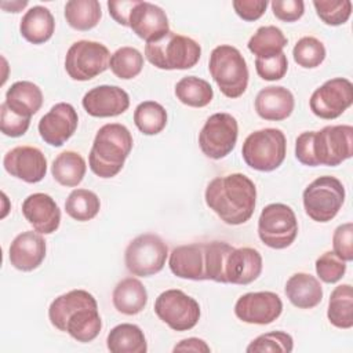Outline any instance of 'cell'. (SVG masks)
Here are the masks:
<instances>
[{
  "label": "cell",
  "instance_id": "obj_45",
  "mask_svg": "<svg viewBox=\"0 0 353 353\" xmlns=\"http://www.w3.org/2000/svg\"><path fill=\"white\" fill-rule=\"evenodd\" d=\"M334 252L343 259L350 262L353 259V223L346 222L339 225L332 234Z\"/></svg>",
  "mask_w": 353,
  "mask_h": 353
},
{
  "label": "cell",
  "instance_id": "obj_36",
  "mask_svg": "<svg viewBox=\"0 0 353 353\" xmlns=\"http://www.w3.org/2000/svg\"><path fill=\"white\" fill-rule=\"evenodd\" d=\"M134 123L145 135H156L167 125V112L154 101H143L134 110Z\"/></svg>",
  "mask_w": 353,
  "mask_h": 353
},
{
  "label": "cell",
  "instance_id": "obj_27",
  "mask_svg": "<svg viewBox=\"0 0 353 353\" xmlns=\"http://www.w3.org/2000/svg\"><path fill=\"white\" fill-rule=\"evenodd\" d=\"M4 102L14 113L30 119L43 105V92L37 84L21 80L7 90Z\"/></svg>",
  "mask_w": 353,
  "mask_h": 353
},
{
  "label": "cell",
  "instance_id": "obj_20",
  "mask_svg": "<svg viewBox=\"0 0 353 353\" xmlns=\"http://www.w3.org/2000/svg\"><path fill=\"white\" fill-rule=\"evenodd\" d=\"M22 214L33 229L41 234L54 233L61 223V210L47 193L29 194L22 203Z\"/></svg>",
  "mask_w": 353,
  "mask_h": 353
},
{
  "label": "cell",
  "instance_id": "obj_26",
  "mask_svg": "<svg viewBox=\"0 0 353 353\" xmlns=\"http://www.w3.org/2000/svg\"><path fill=\"white\" fill-rule=\"evenodd\" d=\"M55 30V19L51 11L43 6H33L21 19L19 33L32 44L48 41Z\"/></svg>",
  "mask_w": 353,
  "mask_h": 353
},
{
  "label": "cell",
  "instance_id": "obj_41",
  "mask_svg": "<svg viewBox=\"0 0 353 353\" xmlns=\"http://www.w3.org/2000/svg\"><path fill=\"white\" fill-rule=\"evenodd\" d=\"M317 17L330 26H339L347 22L352 14L350 0H314Z\"/></svg>",
  "mask_w": 353,
  "mask_h": 353
},
{
  "label": "cell",
  "instance_id": "obj_15",
  "mask_svg": "<svg viewBox=\"0 0 353 353\" xmlns=\"http://www.w3.org/2000/svg\"><path fill=\"white\" fill-rule=\"evenodd\" d=\"M283 312L281 298L272 291L247 292L234 305V314L248 324L265 325L273 323Z\"/></svg>",
  "mask_w": 353,
  "mask_h": 353
},
{
  "label": "cell",
  "instance_id": "obj_23",
  "mask_svg": "<svg viewBox=\"0 0 353 353\" xmlns=\"http://www.w3.org/2000/svg\"><path fill=\"white\" fill-rule=\"evenodd\" d=\"M262 273V255L252 247L233 248L226 259V284L247 285Z\"/></svg>",
  "mask_w": 353,
  "mask_h": 353
},
{
  "label": "cell",
  "instance_id": "obj_19",
  "mask_svg": "<svg viewBox=\"0 0 353 353\" xmlns=\"http://www.w3.org/2000/svg\"><path fill=\"white\" fill-rule=\"evenodd\" d=\"M128 28L146 43L156 41L170 32L165 11L153 3L139 0L130 14Z\"/></svg>",
  "mask_w": 353,
  "mask_h": 353
},
{
  "label": "cell",
  "instance_id": "obj_25",
  "mask_svg": "<svg viewBox=\"0 0 353 353\" xmlns=\"http://www.w3.org/2000/svg\"><path fill=\"white\" fill-rule=\"evenodd\" d=\"M284 292L298 309L316 307L323 299V287L317 277L303 272L295 273L287 280Z\"/></svg>",
  "mask_w": 353,
  "mask_h": 353
},
{
  "label": "cell",
  "instance_id": "obj_42",
  "mask_svg": "<svg viewBox=\"0 0 353 353\" xmlns=\"http://www.w3.org/2000/svg\"><path fill=\"white\" fill-rule=\"evenodd\" d=\"M346 272V262L334 251H327L316 259V273L327 284L339 281Z\"/></svg>",
  "mask_w": 353,
  "mask_h": 353
},
{
  "label": "cell",
  "instance_id": "obj_5",
  "mask_svg": "<svg viewBox=\"0 0 353 353\" xmlns=\"http://www.w3.org/2000/svg\"><path fill=\"white\" fill-rule=\"evenodd\" d=\"M145 57L159 69L185 70L199 62L201 47L196 40L170 30L161 39L146 43Z\"/></svg>",
  "mask_w": 353,
  "mask_h": 353
},
{
  "label": "cell",
  "instance_id": "obj_16",
  "mask_svg": "<svg viewBox=\"0 0 353 353\" xmlns=\"http://www.w3.org/2000/svg\"><path fill=\"white\" fill-rule=\"evenodd\" d=\"M3 167L11 176L28 183H37L47 174V159L34 146H15L4 154Z\"/></svg>",
  "mask_w": 353,
  "mask_h": 353
},
{
  "label": "cell",
  "instance_id": "obj_39",
  "mask_svg": "<svg viewBox=\"0 0 353 353\" xmlns=\"http://www.w3.org/2000/svg\"><path fill=\"white\" fill-rule=\"evenodd\" d=\"M292 57L295 63L305 69H314L323 63L325 59V47L324 44L313 37L305 36L296 41L292 50Z\"/></svg>",
  "mask_w": 353,
  "mask_h": 353
},
{
  "label": "cell",
  "instance_id": "obj_29",
  "mask_svg": "<svg viewBox=\"0 0 353 353\" xmlns=\"http://www.w3.org/2000/svg\"><path fill=\"white\" fill-rule=\"evenodd\" d=\"M106 346L112 353H146L148 350L143 331L131 323L113 327L106 336Z\"/></svg>",
  "mask_w": 353,
  "mask_h": 353
},
{
  "label": "cell",
  "instance_id": "obj_34",
  "mask_svg": "<svg viewBox=\"0 0 353 353\" xmlns=\"http://www.w3.org/2000/svg\"><path fill=\"white\" fill-rule=\"evenodd\" d=\"M175 97L186 106L204 108L212 101L214 90L207 80L186 76L175 84Z\"/></svg>",
  "mask_w": 353,
  "mask_h": 353
},
{
  "label": "cell",
  "instance_id": "obj_4",
  "mask_svg": "<svg viewBox=\"0 0 353 353\" xmlns=\"http://www.w3.org/2000/svg\"><path fill=\"white\" fill-rule=\"evenodd\" d=\"M132 143V135L125 125L120 123L102 125L88 154L90 170L99 178L116 176L131 153Z\"/></svg>",
  "mask_w": 353,
  "mask_h": 353
},
{
  "label": "cell",
  "instance_id": "obj_46",
  "mask_svg": "<svg viewBox=\"0 0 353 353\" xmlns=\"http://www.w3.org/2000/svg\"><path fill=\"white\" fill-rule=\"evenodd\" d=\"M270 6L274 17L283 22H295L305 12L302 0H273Z\"/></svg>",
  "mask_w": 353,
  "mask_h": 353
},
{
  "label": "cell",
  "instance_id": "obj_18",
  "mask_svg": "<svg viewBox=\"0 0 353 353\" xmlns=\"http://www.w3.org/2000/svg\"><path fill=\"white\" fill-rule=\"evenodd\" d=\"M81 105L92 117H114L123 114L130 106L128 94L119 85H98L88 90Z\"/></svg>",
  "mask_w": 353,
  "mask_h": 353
},
{
  "label": "cell",
  "instance_id": "obj_21",
  "mask_svg": "<svg viewBox=\"0 0 353 353\" xmlns=\"http://www.w3.org/2000/svg\"><path fill=\"white\" fill-rule=\"evenodd\" d=\"M46 240L41 233L26 230L19 233L10 244L8 259L21 272L37 269L46 258Z\"/></svg>",
  "mask_w": 353,
  "mask_h": 353
},
{
  "label": "cell",
  "instance_id": "obj_1",
  "mask_svg": "<svg viewBox=\"0 0 353 353\" xmlns=\"http://www.w3.org/2000/svg\"><path fill=\"white\" fill-rule=\"evenodd\" d=\"M48 319L52 327L81 343L94 341L102 328L97 299L85 290H72L55 298L48 307Z\"/></svg>",
  "mask_w": 353,
  "mask_h": 353
},
{
  "label": "cell",
  "instance_id": "obj_48",
  "mask_svg": "<svg viewBox=\"0 0 353 353\" xmlns=\"http://www.w3.org/2000/svg\"><path fill=\"white\" fill-rule=\"evenodd\" d=\"M138 0H112L108 1V10L110 17L120 25L128 26V19L132 8Z\"/></svg>",
  "mask_w": 353,
  "mask_h": 353
},
{
  "label": "cell",
  "instance_id": "obj_35",
  "mask_svg": "<svg viewBox=\"0 0 353 353\" xmlns=\"http://www.w3.org/2000/svg\"><path fill=\"white\" fill-rule=\"evenodd\" d=\"M101 210V200L92 190L74 189L65 201L66 214L79 222L91 221Z\"/></svg>",
  "mask_w": 353,
  "mask_h": 353
},
{
  "label": "cell",
  "instance_id": "obj_9",
  "mask_svg": "<svg viewBox=\"0 0 353 353\" xmlns=\"http://www.w3.org/2000/svg\"><path fill=\"white\" fill-rule=\"evenodd\" d=\"M258 236L270 248L290 247L298 236V221L294 210L283 203L268 204L258 219Z\"/></svg>",
  "mask_w": 353,
  "mask_h": 353
},
{
  "label": "cell",
  "instance_id": "obj_11",
  "mask_svg": "<svg viewBox=\"0 0 353 353\" xmlns=\"http://www.w3.org/2000/svg\"><path fill=\"white\" fill-rule=\"evenodd\" d=\"M110 52L106 46L91 40L73 43L65 57V69L70 79L87 81L109 68Z\"/></svg>",
  "mask_w": 353,
  "mask_h": 353
},
{
  "label": "cell",
  "instance_id": "obj_13",
  "mask_svg": "<svg viewBox=\"0 0 353 353\" xmlns=\"http://www.w3.org/2000/svg\"><path fill=\"white\" fill-rule=\"evenodd\" d=\"M154 313L174 331H189L200 319L199 302L182 290H165L154 301Z\"/></svg>",
  "mask_w": 353,
  "mask_h": 353
},
{
  "label": "cell",
  "instance_id": "obj_37",
  "mask_svg": "<svg viewBox=\"0 0 353 353\" xmlns=\"http://www.w3.org/2000/svg\"><path fill=\"white\" fill-rule=\"evenodd\" d=\"M109 68L119 79H134L142 72L143 55L134 47H120L110 55Z\"/></svg>",
  "mask_w": 353,
  "mask_h": 353
},
{
  "label": "cell",
  "instance_id": "obj_2",
  "mask_svg": "<svg viewBox=\"0 0 353 353\" xmlns=\"http://www.w3.org/2000/svg\"><path fill=\"white\" fill-rule=\"evenodd\" d=\"M205 204L226 225L245 223L256 204L255 183L241 172L214 178L205 188Z\"/></svg>",
  "mask_w": 353,
  "mask_h": 353
},
{
  "label": "cell",
  "instance_id": "obj_47",
  "mask_svg": "<svg viewBox=\"0 0 353 353\" xmlns=\"http://www.w3.org/2000/svg\"><path fill=\"white\" fill-rule=\"evenodd\" d=\"M234 12L247 22H252L259 19L268 7L266 0H234L233 3Z\"/></svg>",
  "mask_w": 353,
  "mask_h": 353
},
{
  "label": "cell",
  "instance_id": "obj_14",
  "mask_svg": "<svg viewBox=\"0 0 353 353\" xmlns=\"http://www.w3.org/2000/svg\"><path fill=\"white\" fill-rule=\"evenodd\" d=\"M353 103V84L345 77H334L316 88L309 99L313 114L324 120L339 117Z\"/></svg>",
  "mask_w": 353,
  "mask_h": 353
},
{
  "label": "cell",
  "instance_id": "obj_31",
  "mask_svg": "<svg viewBox=\"0 0 353 353\" xmlns=\"http://www.w3.org/2000/svg\"><path fill=\"white\" fill-rule=\"evenodd\" d=\"M327 317L336 328L349 330L353 327V290L350 284H341L332 290Z\"/></svg>",
  "mask_w": 353,
  "mask_h": 353
},
{
  "label": "cell",
  "instance_id": "obj_38",
  "mask_svg": "<svg viewBox=\"0 0 353 353\" xmlns=\"http://www.w3.org/2000/svg\"><path fill=\"white\" fill-rule=\"evenodd\" d=\"M234 247L225 241H210L205 243V274L207 280L226 284L225 266L230 251Z\"/></svg>",
  "mask_w": 353,
  "mask_h": 353
},
{
  "label": "cell",
  "instance_id": "obj_6",
  "mask_svg": "<svg viewBox=\"0 0 353 353\" xmlns=\"http://www.w3.org/2000/svg\"><path fill=\"white\" fill-rule=\"evenodd\" d=\"M208 70L221 92L228 98L241 97L248 85V68L241 52L229 44H221L211 51Z\"/></svg>",
  "mask_w": 353,
  "mask_h": 353
},
{
  "label": "cell",
  "instance_id": "obj_12",
  "mask_svg": "<svg viewBox=\"0 0 353 353\" xmlns=\"http://www.w3.org/2000/svg\"><path fill=\"white\" fill-rule=\"evenodd\" d=\"M237 135L239 124L234 116L225 112L214 113L199 134V146L208 159L221 160L234 149Z\"/></svg>",
  "mask_w": 353,
  "mask_h": 353
},
{
  "label": "cell",
  "instance_id": "obj_7",
  "mask_svg": "<svg viewBox=\"0 0 353 353\" xmlns=\"http://www.w3.org/2000/svg\"><path fill=\"white\" fill-rule=\"evenodd\" d=\"M287 153V139L279 128H262L251 132L241 148L245 164L256 171L270 172L279 168Z\"/></svg>",
  "mask_w": 353,
  "mask_h": 353
},
{
  "label": "cell",
  "instance_id": "obj_40",
  "mask_svg": "<svg viewBox=\"0 0 353 353\" xmlns=\"http://www.w3.org/2000/svg\"><path fill=\"white\" fill-rule=\"evenodd\" d=\"M292 349H294V339L290 334L284 331H270L252 339L245 350L248 353H263V352L290 353L292 352Z\"/></svg>",
  "mask_w": 353,
  "mask_h": 353
},
{
  "label": "cell",
  "instance_id": "obj_8",
  "mask_svg": "<svg viewBox=\"0 0 353 353\" xmlns=\"http://www.w3.org/2000/svg\"><path fill=\"white\" fill-rule=\"evenodd\" d=\"M306 215L314 222H330L345 203L343 183L331 175H323L310 182L302 194Z\"/></svg>",
  "mask_w": 353,
  "mask_h": 353
},
{
  "label": "cell",
  "instance_id": "obj_28",
  "mask_svg": "<svg viewBox=\"0 0 353 353\" xmlns=\"http://www.w3.org/2000/svg\"><path fill=\"white\" fill-rule=\"evenodd\" d=\"M113 306L117 312L134 316L143 310L148 303V291L141 280L127 277L117 283L112 294Z\"/></svg>",
  "mask_w": 353,
  "mask_h": 353
},
{
  "label": "cell",
  "instance_id": "obj_50",
  "mask_svg": "<svg viewBox=\"0 0 353 353\" xmlns=\"http://www.w3.org/2000/svg\"><path fill=\"white\" fill-rule=\"evenodd\" d=\"M1 8L7 12H19L22 8H25L28 6V1L23 0V1H1Z\"/></svg>",
  "mask_w": 353,
  "mask_h": 353
},
{
  "label": "cell",
  "instance_id": "obj_3",
  "mask_svg": "<svg viewBox=\"0 0 353 353\" xmlns=\"http://www.w3.org/2000/svg\"><path fill=\"white\" fill-rule=\"evenodd\" d=\"M353 154V127L325 125L320 131H305L295 141V157L309 167H336Z\"/></svg>",
  "mask_w": 353,
  "mask_h": 353
},
{
  "label": "cell",
  "instance_id": "obj_43",
  "mask_svg": "<svg viewBox=\"0 0 353 353\" xmlns=\"http://www.w3.org/2000/svg\"><path fill=\"white\" fill-rule=\"evenodd\" d=\"M255 69L261 79L268 81H276L285 76L288 70V59L284 52L270 57V58H256L255 59Z\"/></svg>",
  "mask_w": 353,
  "mask_h": 353
},
{
  "label": "cell",
  "instance_id": "obj_44",
  "mask_svg": "<svg viewBox=\"0 0 353 353\" xmlns=\"http://www.w3.org/2000/svg\"><path fill=\"white\" fill-rule=\"evenodd\" d=\"M30 125V119L22 117L14 113L6 102L0 105V128L6 137L18 138L22 137Z\"/></svg>",
  "mask_w": 353,
  "mask_h": 353
},
{
  "label": "cell",
  "instance_id": "obj_33",
  "mask_svg": "<svg viewBox=\"0 0 353 353\" xmlns=\"http://www.w3.org/2000/svg\"><path fill=\"white\" fill-rule=\"evenodd\" d=\"M102 17L97 0H70L65 4V19L76 30L85 32L95 28Z\"/></svg>",
  "mask_w": 353,
  "mask_h": 353
},
{
  "label": "cell",
  "instance_id": "obj_30",
  "mask_svg": "<svg viewBox=\"0 0 353 353\" xmlns=\"http://www.w3.org/2000/svg\"><path fill=\"white\" fill-rule=\"evenodd\" d=\"M87 171V164L84 157L73 150H65L59 153L52 164H51V174L54 179L66 188L77 186Z\"/></svg>",
  "mask_w": 353,
  "mask_h": 353
},
{
  "label": "cell",
  "instance_id": "obj_49",
  "mask_svg": "<svg viewBox=\"0 0 353 353\" xmlns=\"http://www.w3.org/2000/svg\"><path fill=\"white\" fill-rule=\"evenodd\" d=\"M174 352H194V353H210L211 347L207 345L205 341L200 339V338H186L179 341V343H176L172 349Z\"/></svg>",
  "mask_w": 353,
  "mask_h": 353
},
{
  "label": "cell",
  "instance_id": "obj_22",
  "mask_svg": "<svg viewBox=\"0 0 353 353\" xmlns=\"http://www.w3.org/2000/svg\"><path fill=\"white\" fill-rule=\"evenodd\" d=\"M170 270L179 279L201 281L205 274V243H192L175 247L168 259Z\"/></svg>",
  "mask_w": 353,
  "mask_h": 353
},
{
  "label": "cell",
  "instance_id": "obj_24",
  "mask_svg": "<svg viewBox=\"0 0 353 353\" xmlns=\"http://www.w3.org/2000/svg\"><path fill=\"white\" fill-rule=\"evenodd\" d=\"M254 105L258 116L263 120L281 121L291 116L295 99L288 88L281 85H269L256 94Z\"/></svg>",
  "mask_w": 353,
  "mask_h": 353
},
{
  "label": "cell",
  "instance_id": "obj_32",
  "mask_svg": "<svg viewBox=\"0 0 353 353\" xmlns=\"http://www.w3.org/2000/svg\"><path fill=\"white\" fill-rule=\"evenodd\" d=\"M287 43L288 40L281 29L268 25L258 28V30L248 40L247 47L254 55H256V58L265 59L281 54Z\"/></svg>",
  "mask_w": 353,
  "mask_h": 353
},
{
  "label": "cell",
  "instance_id": "obj_17",
  "mask_svg": "<svg viewBox=\"0 0 353 353\" xmlns=\"http://www.w3.org/2000/svg\"><path fill=\"white\" fill-rule=\"evenodd\" d=\"M79 116L68 102L55 103L39 121L37 130L41 139L51 146H62L76 131Z\"/></svg>",
  "mask_w": 353,
  "mask_h": 353
},
{
  "label": "cell",
  "instance_id": "obj_10",
  "mask_svg": "<svg viewBox=\"0 0 353 353\" xmlns=\"http://www.w3.org/2000/svg\"><path fill=\"white\" fill-rule=\"evenodd\" d=\"M168 256V247L154 233H143L130 241L124 252L127 270L138 277H149L159 273Z\"/></svg>",
  "mask_w": 353,
  "mask_h": 353
}]
</instances>
